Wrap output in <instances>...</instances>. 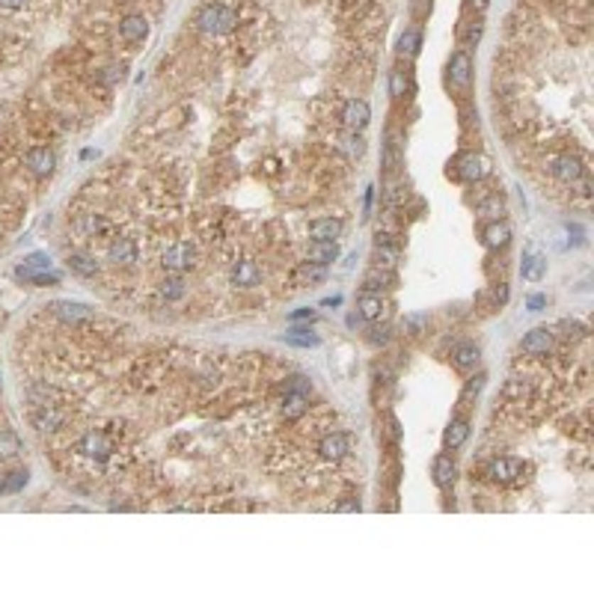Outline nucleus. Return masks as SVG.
<instances>
[{"label":"nucleus","mask_w":594,"mask_h":594,"mask_svg":"<svg viewBox=\"0 0 594 594\" xmlns=\"http://www.w3.org/2000/svg\"><path fill=\"white\" fill-rule=\"evenodd\" d=\"M196 24H200V30L208 33V36H223V33L235 30L238 15L229 9V6H223V4H208V6H202Z\"/></svg>","instance_id":"nucleus-1"},{"label":"nucleus","mask_w":594,"mask_h":594,"mask_svg":"<svg viewBox=\"0 0 594 594\" xmlns=\"http://www.w3.org/2000/svg\"><path fill=\"white\" fill-rule=\"evenodd\" d=\"M193 261H196V250L188 244V241H176L173 247H167V253H163L161 259V265L173 271V274H185L193 268Z\"/></svg>","instance_id":"nucleus-2"},{"label":"nucleus","mask_w":594,"mask_h":594,"mask_svg":"<svg viewBox=\"0 0 594 594\" xmlns=\"http://www.w3.org/2000/svg\"><path fill=\"white\" fill-rule=\"evenodd\" d=\"M75 452H80L84 458H95V460H107L113 455V440L102 431H90L75 443Z\"/></svg>","instance_id":"nucleus-3"},{"label":"nucleus","mask_w":594,"mask_h":594,"mask_svg":"<svg viewBox=\"0 0 594 594\" xmlns=\"http://www.w3.org/2000/svg\"><path fill=\"white\" fill-rule=\"evenodd\" d=\"M63 422H65V414L54 404H39L30 410V425L36 431H57V428H63Z\"/></svg>","instance_id":"nucleus-4"},{"label":"nucleus","mask_w":594,"mask_h":594,"mask_svg":"<svg viewBox=\"0 0 594 594\" xmlns=\"http://www.w3.org/2000/svg\"><path fill=\"white\" fill-rule=\"evenodd\" d=\"M487 475L497 485H514L517 478L523 475V464H520L517 458H497V460H490Z\"/></svg>","instance_id":"nucleus-5"},{"label":"nucleus","mask_w":594,"mask_h":594,"mask_svg":"<svg viewBox=\"0 0 594 594\" xmlns=\"http://www.w3.org/2000/svg\"><path fill=\"white\" fill-rule=\"evenodd\" d=\"M520 348H523V354H529V357H544V354H550V348H553V330H547V327H535V330H529V333L523 336Z\"/></svg>","instance_id":"nucleus-6"},{"label":"nucleus","mask_w":594,"mask_h":594,"mask_svg":"<svg viewBox=\"0 0 594 594\" xmlns=\"http://www.w3.org/2000/svg\"><path fill=\"white\" fill-rule=\"evenodd\" d=\"M24 163H27L30 173H36V176H51L54 167H57V158H54V152H51L48 146H33L30 152L24 155Z\"/></svg>","instance_id":"nucleus-7"},{"label":"nucleus","mask_w":594,"mask_h":594,"mask_svg":"<svg viewBox=\"0 0 594 594\" xmlns=\"http://www.w3.org/2000/svg\"><path fill=\"white\" fill-rule=\"evenodd\" d=\"M449 80H452V87H458V90H467L470 87V80H472V60H470L467 51L452 54V60H449Z\"/></svg>","instance_id":"nucleus-8"},{"label":"nucleus","mask_w":594,"mask_h":594,"mask_svg":"<svg viewBox=\"0 0 594 594\" xmlns=\"http://www.w3.org/2000/svg\"><path fill=\"white\" fill-rule=\"evenodd\" d=\"M342 119H345V125H348V128L362 131L369 125V119H372V107L362 102V98H351V102H345V107H342Z\"/></svg>","instance_id":"nucleus-9"},{"label":"nucleus","mask_w":594,"mask_h":594,"mask_svg":"<svg viewBox=\"0 0 594 594\" xmlns=\"http://www.w3.org/2000/svg\"><path fill=\"white\" fill-rule=\"evenodd\" d=\"M318 452H321V458H327V460H342L345 455L351 452V437L345 434V431L327 434V437L318 443Z\"/></svg>","instance_id":"nucleus-10"},{"label":"nucleus","mask_w":594,"mask_h":594,"mask_svg":"<svg viewBox=\"0 0 594 594\" xmlns=\"http://www.w3.org/2000/svg\"><path fill=\"white\" fill-rule=\"evenodd\" d=\"M107 259L113 261V265L131 268L137 261V244L131 238H113V244L107 247Z\"/></svg>","instance_id":"nucleus-11"},{"label":"nucleus","mask_w":594,"mask_h":594,"mask_svg":"<svg viewBox=\"0 0 594 594\" xmlns=\"http://www.w3.org/2000/svg\"><path fill=\"white\" fill-rule=\"evenodd\" d=\"M51 312H54L57 318H63L65 324H77V321L92 318V309L87 303H77V301H57L51 306Z\"/></svg>","instance_id":"nucleus-12"},{"label":"nucleus","mask_w":594,"mask_h":594,"mask_svg":"<svg viewBox=\"0 0 594 594\" xmlns=\"http://www.w3.org/2000/svg\"><path fill=\"white\" fill-rule=\"evenodd\" d=\"M146 33H148V24L143 15H125V18L119 21V39L125 45H137L146 39Z\"/></svg>","instance_id":"nucleus-13"},{"label":"nucleus","mask_w":594,"mask_h":594,"mask_svg":"<svg viewBox=\"0 0 594 594\" xmlns=\"http://www.w3.org/2000/svg\"><path fill=\"white\" fill-rule=\"evenodd\" d=\"M553 173H556V178H562L565 185H573V181H580L585 176V167L576 155H562L553 163Z\"/></svg>","instance_id":"nucleus-14"},{"label":"nucleus","mask_w":594,"mask_h":594,"mask_svg":"<svg viewBox=\"0 0 594 594\" xmlns=\"http://www.w3.org/2000/svg\"><path fill=\"white\" fill-rule=\"evenodd\" d=\"M487 173H490V167L482 155H464L458 161V176L464 181H482Z\"/></svg>","instance_id":"nucleus-15"},{"label":"nucleus","mask_w":594,"mask_h":594,"mask_svg":"<svg viewBox=\"0 0 594 594\" xmlns=\"http://www.w3.org/2000/svg\"><path fill=\"white\" fill-rule=\"evenodd\" d=\"M345 223L339 217H321V220H312L309 223V235L312 241H336L342 235Z\"/></svg>","instance_id":"nucleus-16"},{"label":"nucleus","mask_w":594,"mask_h":594,"mask_svg":"<svg viewBox=\"0 0 594 594\" xmlns=\"http://www.w3.org/2000/svg\"><path fill=\"white\" fill-rule=\"evenodd\" d=\"M259 279H261V271H259L256 261H250V259L238 261V265L232 268V283H235V286H241V288L259 286Z\"/></svg>","instance_id":"nucleus-17"},{"label":"nucleus","mask_w":594,"mask_h":594,"mask_svg":"<svg viewBox=\"0 0 594 594\" xmlns=\"http://www.w3.org/2000/svg\"><path fill=\"white\" fill-rule=\"evenodd\" d=\"M467 437H470L467 419H452L449 425H446V431H443V446H446V449H460V446L467 443Z\"/></svg>","instance_id":"nucleus-18"},{"label":"nucleus","mask_w":594,"mask_h":594,"mask_svg":"<svg viewBox=\"0 0 594 594\" xmlns=\"http://www.w3.org/2000/svg\"><path fill=\"white\" fill-rule=\"evenodd\" d=\"M357 315L362 318V321H377L384 315V301H381V294H372V291H366L357 301Z\"/></svg>","instance_id":"nucleus-19"},{"label":"nucleus","mask_w":594,"mask_h":594,"mask_svg":"<svg viewBox=\"0 0 594 594\" xmlns=\"http://www.w3.org/2000/svg\"><path fill=\"white\" fill-rule=\"evenodd\" d=\"M362 286H366V291H381V288H392L395 286V274L389 268H381V265H374L366 276H362Z\"/></svg>","instance_id":"nucleus-20"},{"label":"nucleus","mask_w":594,"mask_h":594,"mask_svg":"<svg viewBox=\"0 0 594 594\" xmlns=\"http://www.w3.org/2000/svg\"><path fill=\"white\" fill-rule=\"evenodd\" d=\"M523 279H529V283H541L544 279V274H547V259H544L541 253H535V250H529L526 253V259H523Z\"/></svg>","instance_id":"nucleus-21"},{"label":"nucleus","mask_w":594,"mask_h":594,"mask_svg":"<svg viewBox=\"0 0 594 594\" xmlns=\"http://www.w3.org/2000/svg\"><path fill=\"white\" fill-rule=\"evenodd\" d=\"M478 357H482V351H478V345H472V342H460L452 351V360H455L458 369H475Z\"/></svg>","instance_id":"nucleus-22"},{"label":"nucleus","mask_w":594,"mask_h":594,"mask_svg":"<svg viewBox=\"0 0 594 594\" xmlns=\"http://www.w3.org/2000/svg\"><path fill=\"white\" fill-rule=\"evenodd\" d=\"M336 256H339L336 241H312L309 247V261H315V265H330V261H336Z\"/></svg>","instance_id":"nucleus-23"},{"label":"nucleus","mask_w":594,"mask_h":594,"mask_svg":"<svg viewBox=\"0 0 594 594\" xmlns=\"http://www.w3.org/2000/svg\"><path fill=\"white\" fill-rule=\"evenodd\" d=\"M455 475H458L455 460H452L449 455H440V458L434 460V482H437V487H449V485L455 482Z\"/></svg>","instance_id":"nucleus-24"},{"label":"nucleus","mask_w":594,"mask_h":594,"mask_svg":"<svg viewBox=\"0 0 594 594\" xmlns=\"http://www.w3.org/2000/svg\"><path fill=\"white\" fill-rule=\"evenodd\" d=\"M306 399L301 392H283V416L286 419H301L306 414Z\"/></svg>","instance_id":"nucleus-25"},{"label":"nucleus","mask_w":594,"mask_h":594,"mask_svg":"<svg viewBox=\"0 0 594 594\" xmlns=\"http://www.w3.org/2000/svg\"><path fill=\"white\" fill-rule=\"evenodd\" d=\"M65 265H69V271L77 274V276H95L98 274V261L92 256H84V253H72L69 259H65Z\"/></svg>","instance_id":"nucleus-26"},{"label":"nucleus","mask_w":594,"mask_h":594,"mask_svg":"<svg viewBox=\"0 0 594 594\" xmlns=\"http://www.w3.org/2000/svg\"><path fill=\"white\" fill-rule=\"evenodd\" d=\"M511 241V229L508 223H490L485 229V244L490 247V250H500V247H508Z\"/></svg>","instance_id":"nucleus-27"},{"label":"nucleus","mask_w":594,"mask_h":594,"mask_svg":"<svg viewBox=\"0 0 594 594\" xmlns=\"http://www.w3.org/2000/svg\"><path fill=\"white\" fill-rule=\"evenodd\" d=\"M294 286H309V283H318L324 279V265H315V261H303L301 268L294 271Z\"/></svg>","instance_id":"nucleus-28"},{"label":"nucleus","mask_w":594,"mask_h":594,"mask_svg":"<svg viewBox=\"0 0 594 594\" xmlns=\"http://www.w3.org/2000/svg\"><path fill=\"white\" fill-rule=\"evenodd\" d=\"M288 345H297V348H315V345L321 342L312 330H303V327H291V330H286V336H283Z\"/></svg>","instance_id":"nucleus-29"},{"label":"nucleus","mask_w":594,"mask_h":594,"mask_svg":"<svg viewBox=\"0 0 594 594\" xmlns=\"http://www.w3.org/2000/svg\"><path fill=\"white\" fill-rule=\"evenodd\" d=\"M21 455V440L15 431H0V460H15Z\"/></svg>","instance_id":"nucleus-30"},{"label":"nucleus","mask_w":594,"mask_h":594,"mask_svg":"<svg viewBox=\"0 0 594 594\" xmlns=\"http://www.w3.org/2000/svg\"><path fill=\"white\" fill-rule=\"evenodd\" d=\"M419 48H422V33L414 30V27L404 30L401 39H399V54H401V57H416Z\"/></svg>","instance_id":"nucleus-31"},{"label":"nucleus","mask_w":594,"mask_h":594,"mask_svg":"<svg viewBox=\"0 0 594 594\" xmlns=\"http://www.w3.org/2000/svg\"><path fill=\"white\" fill-rule=\"evenodd\" d=\"M84 232L90 238H102V235L110 232V220H104L102 214H87V217H84Z\"/></svg>","instance_id":"nucleus-32"},{"label":"nucleus","mask_w":594,"mask_h":594,"mask_svg":"<svg viewBox=\"0 0 594 594\" xmlns=\"http://www.w3.org/2000/svg\"><path fill=\"white\" fill-rule=\"evenodd\" d=\"M556 330H558V336L568 339V342H576V339H583V336L588 333L585 324H580V321H568V318H565V321H558V327H556Z\"/></svg>","instance_id":"nucleus-33"},{"label":"nucleus","mask_w":594,"mask_h":594,"mask_svg":"<svg viewBox=\"0 0 594 594\" xmlns=\"http://www.w3.org/2000/svg\"><path fill=\"white\" fill-rule=\"evenodd\" d=\"M18 276L27 279V283H33V286H57L60 283V276L48 274V271H18Z\"/></svg>","instance_id":"nucleus-34"},{"label":"nucleus","mask_w":594,"mask_h":594,"mask_svg":"<svg viewBox=\"0 0 594 594\" xmlns=\"http://www.w3.org/2000/svg\"><path fill=\"white\" fill-rule=\"evenodd\" d=\"M502 208H505V202H502V196H500V193H493L490 200L478 202V214H482V217H500Z\"/></svg>","instance_id":"nucleus-35"},{"label":"nucleus","mask_w":594,"mask_h":594,"mask_svg":"<svg viewBox=\"0 0 594 594\" xmlns=\"http://www.w3.org/2000/svg\"><path fill=\"white\" fill-rule=\"evenodd\" d=\"M407 87H410V80H407V72L395 69V72L389 75V95H395V98H404Z\"/></svg>","instance_id":"nucleus-36"},{"label":"nucleus","mask_w":594,"mask_h":594,"mask_svg":"<svg viewBox=\"0 0 594 594\" xmlns=\"http://www.w3.org/2000/svg\"><path fill=\"white\" fill-rule=\"evenodd\" d=\"M395 259H399V250H392V247H387V241L381 244L377 241V247H374V261L381 268H389V265H395Z\"/></svg>","instance_id":"nucleus-37"},{"label":"nucleus","mask_w":594,"mask_h":594,"mask_svg":"<svg viewBox=\"0 0 594 594\" xmlns=\"http://www.w3.org/2000/svg\"><path fill=\"white\" fill-rule=\"evenodd\" d=\"M283 392H301V395H309V392H312V384H309V377H303V374H291L288 381H286V387H283Z\"/></svg>","instance_id":"nucleus-38"},{"label":"nucleus","mask_w":594,"mask_h":594,"mask_svg":"<svg viewBox=\"0 0 594 594\" xmlns=\"http://www.w3.org/2000/svg\"><path fill=\"white\" fill-rule=\"evenodd\" d=\"M161 294L167 297V301H178V297L185 294V283H181V279H167V283L161 286Z\"/></svg>","instance_id":"nucleus-39"},{"label":"nucleus","mask_w":594,"mask_h":594,"mask_svg":"<svg viewBox=\"0 0 594 594\" xmlns=\"http://www.w3.org/2000/svg\"><path fill=\"white\" fill-rule=\"evenodd\" d=\"M48 265H51V261H48V256L33 253V256L24 259V265H21L18 271H48Z\"/></svg>","instance_id":"nucleus-40"},{"label":"nucleus","mask_w":594,"mask_h":594,"mask_svg":"<svg viewBox=\"0 0 594 594\" xmlns=\"http://www.w3.org/2000/svg\"><path fill=\"white\" fill-rule=\"evenodd\" d=\"M482 387H485V374L472 377V381L467 384V389H464V395H460V404H470V399H472V395L482 392Z\"/></svg>","instance_id":"nucleus-41"},{"label":"nucleus","mask_w":594,"mask_h":594,"mask_svg":"<svg viewBox=\"0 0 594 594\" xmlns=\"http://www.w3.org/2000/svg\"><path fill=\"white\" fill-rule=\"evenodd\" d=\"M24 485H27V472H24V470H18V472H12V478H9V482H6L4 487H6V490H21Z\"/></svg>","instance_id":"nucleus-42"},{"label":"nucleus","mask_w":594,"mask_h":594,"mask_svg":"<svg viewBox=\"0 0 594 594\" xmlns=\"http://www.w3.org/2000/svg\"><path fill=\"white\" fill-rule=\"evenodd\" d=\"M526 306H529L532 312H541L544 306H547V297H544V294H532L529 301H526Z\"/></svg>","instance_id":"nucleus-43"},{"label":"nucleus","mask_w":594,"mask_h":594,"mask_svg":"<svg viewBox=\"0 0 594 594\" xmlns=\"http://www.w3.org/2000/svg\"><path fill=\"white\" fill-rule=\"evenodd\" d=\"M315 318V312L312 309H297V312H291V321H312Z\"/></svg>","instance_id":"nucleus-44"},{"label":"nucleus","mask_w":594,"mask_h":594,"mask_svg":"<svg viewBox=\"0 0 594 594\" xmlns=\"http://www.w3.org/2000/svg\"><path fill=\"white\" fill-rule=\"evenodd\" d=\"M372 333H374L372 342H387V339H389V327H374Z\"/></svg>","instance_id":"nucleus-45"},{"label":"nucleus","mask_w":594,"mask_h":594,"mask_svg":"<svg viewBox=\"0 0 594 594\" xmlns=\"http://www.w3.org/2000/svg\"><path fill=\"white\" fill-rule=\"evenodd\" d=\"M27 0H0V9H21Z\"/></svg>","instance_id":"nucleus-46"},{"label":"nucleus","mask_w":594,"mask_h":594,"mask_svg":"<svg viewBox=\"0 0 594 594\" xmlns=\"http://www.w3.org/2000/svg\"><path fill=\"white\" fill-rule=\"evenodd\" d=\"M339 511H360V502H342Z\"/></svg>","instance_id":"nucleus-47"},{"label":"nucleus","mask_w":594,"mask_h":594,"mask_svg":"<svg viewBox=\"0 0 594 594\" xmlns=\"http://www.w3.org/2000/svg\"><path fill=\"white\" fill-rule=\"evenodd\" d=\"M470 4H472V6H475V9H478V12H482V9H485V6H487V0H470Z\"/></svg>","instance_id":"nucleus-48"},{"label":"nucleus","mask_w":594,"mask_h":594,"mask_svg":"<svg viewBox=\"0 0 594 594\" xmlns=\"http://www.w3.org/2000/svg\"><path fill=\"white\" fill-rule=\"evenodd\" d=\"M339 303H342L339 297H327V301H324V306H339Z\"/></svg>","instance_id":"nucleus-49"},{"label":"nucleus","mask_w":594,"mask_h":594,"mask_svg":"<svg viewBox=\"0 0 594 594\" xmlns=\"http://www.w3.org/2000/svg\"><path fill=\"white\" fill-rule=\"evenodd\" d=\"M4 490H6V487H4V485H0V493H4Z\"/></svg>","instance_id":"nucleus-50"},{"label":"nucleus","mask_w":594,"mask_h":594,"mask_svg":"<svg viewBox=\"0 0 594 594\" xmlns=\"http://www.w3.org/2000/svg\"><path fill=\"white\" fill-rule=\"evenodd\" d=\"M119 4H128V0H119Z\"/></svg>","instance_id":"nucleus-51"}]
</instances>
